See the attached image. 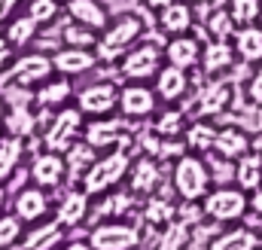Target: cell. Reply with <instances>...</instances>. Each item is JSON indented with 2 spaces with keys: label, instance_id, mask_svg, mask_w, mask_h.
I'll return each instance as SVG.
<instances>
[{
  "label": "cell",
  "instance_id": "6",
  "mask_svg": "<svg viewBox=\"0 0 262 250\" xmlns=\"http://www.w3.org/2000/svg\"><path fill=\"white\" fill-rule=\"evenodd\" d=\"M201 211L207 223L216 226H235L247 217L250 211V198L241 186H213L201 198Z\"/></svg>",
  "mask_w": 262,
  "mask_h": 250
},
{
  "label": "cell",
  "instance_id": "26",
  "mask_svg": "<svg viewBox=\"0 0 262 250\" xmlns=\"http://www.w3.org/2000/svg\"><path fill=\"white\" fill-rule=\"evenodd\" d=\"M207 250H262V235L253 229V226H232L226 232H216L210 241H207Z\"/></svg>",
  "mask_w": 262,
  "mask_h": 250
},
{
  "label": "cell",
  "instance_id": "10",
  "mask_svg": "<svg viewBox=\"0 0 262 250\" xmlns=\"http://www.w3.org/2000/svg\"><path fill=\"white\" fill-rule=\"evenodd\" d=\"M73 98H76L73 104L85 113V119H104V116H113L119 107V86L113 79H95L82 86Z\"/></svg>",
  "mask_w": 262,
  "mask_h": 250
},
{
  "label": "cell",
  "instance_id": "24",
  "mask_svg": "<svg viewBox=\"0 0 262 250\" xmlns=\"http://www.w3.org/2000/svg\"><path fill=\"white\" fill-rule=\"evenodd\" d=\"M73 95H76V92H73V79H70V76H61V73H52V76L34 92L40 110H61V107L70 104Z\"/></svg>",
  "mask_w": 262,
  "mask_h": 250
},
{
  "label": "cell",
  "instance_id": "40",
  "mask_svg": "<svg viewBox=\"0 0 262 250\" xmlns=\"http://www.w3.org/2000/svg\"><path fill=\"white\" fill-rule=\"evenodd\" d=\"M21 235H25V223L15 214H0V250L18 247Z\"/></svg>",
  "mask_w": 262,
  "mask_h": 250
},
{
  "label": "cell",
  "instance_id": "8",
  "mask_svg": "<svg viewBox=\"0 0 262 250\" xmlns=\"http://www.w3.org/2000/svg\"><path fill=\"white\" fill-rule=\"evenodd\" d=\"M92 250H137L143 244V229L131 220H101L89 232Z\"/></svg>",
  "mask_w": 262,
  "mask_h": 250
},
{
  "label": "cell",
  "instance_id": "49",
  "mask_svg": "<svg viewBox=\"0 0 262 250\" xmlns=\"http://www.w3.org/2000/svg\"><path fill=\"white\" fill-rule=\"evenodd\" d=\"M6 134V98L0 95V137Z\"/></svg>",
  "mask_w": 262,
  "mask_h": 250
},
{
  "label": "cell",
  "instance_id": "13",
  "mask_svg": "<svg viewBox=\"0 0 262 250\" xmlns=\"http://www.w3.org/2000/svg\"><path fill=\"white\" fill-rule=\"evenodd\" d=\"M52 211H55V204H52L49 189L37 186V183H28V186H21L12 195V214H15L25 226H34V223L49 220Z\"/></svg>",
  "mask_w": 262,
  "mask_h": 250
},
{
  "label": "cell",
  "instance_id": "19",
  "mask_svg": "<svg viewBox=\"0 0 262 250\" xmlns=\"http://www.w3.org/2000/svg\"><path fill=\"white\" fill-rule=\"evenodd\" d=\"M67 241V229L55 220H43V223H34V226H25V235L18 241V250H58Z\"/></svg>",
  "mask_w": 262,
  "mask_h": 250
},
{
  "label": "cell",
  "instance_id": "38",
  "mask_svg": "<svg viewBox=\"0 0 262 250\" xmlns=\"http://www.w3.org/2000/svg\"><path fill=\"white\" fill-rule=\"evenodd\" d=\"M98 37H101V31H95L89 25H79V22H67L64 28H61V46L95 49L98 46Z\"/></svg>",
  "mask_w": 262,
  "mask_h": 250
},
{
  "label": "cell",
  "instance_id": "39",
  "mask_svg": "<svg viewBox=\"0 0 262 250\" xmlns=\"http://www.w3.org/2000/svg\"><path fill=\"white\" fill-rule=\"evenodd\" d=\"M61 9H64V3H58V0H25V12H28L40 28H49V25L61 15Z\"/></svg>",
  "mask_w": 262,
  "mask_h": 250
},
{
  "label": "cell",
  "instance_id": "34",
  "mask_svg": "<svg viewBox=\"0 0 262 250\" xmlns=\"http://www.w3.org/2000/svg\"><path fill=\"white\" fill-rule=\"evenodd\" d=\"M216 125L207 122V119H195V122L186 125V134H183V140H186V147H189V153H213V143H216Z\"/></svg>",
  "mask_w": 262,
  "mask_h": 250
},
{
  "label": "cell",
  "instance_id": "4",
  "mask_svg": "<svg viewBox=\"0 0 262 250\" xmlns=\"http://www.w3.org/2000/svg\"><path fill=\"white\" fill-rule=\"evenodd\" d=\"M3 98H6V134L34 140L40 134V107H37L34 92L9 86L3 92Z\"/></svg>",
  "mask_w": 262,
  "mask_h": 250
},
{
  "label": "cell",
  "instance_id": "5",
  "mask_svg": "<svg viewBox=\"0 0 262 250\" xmlns=\"http://www.w3.org/2000/svg\"><path fill=\"white\" fill-rule=\"evenodd\" d=\"M85 113L76 107V104H67L61 110H55L49 116V122L40 128V143L43 150H52V153H64L70 143L82 140L85 134Z\"/></svg>",
  "mask_w": 262,
  "mask_h": 250
},
{
  "label": "cell",
  "instance_id": "22",
  "mask_svg": "<svg viewBox=\"0 0 262 250\" xmlns=\"http://www.w3.org/2000/svg\"><path fill=\"white\" fill-rule=\"evenodd\" d=\"M52 64H55V73H61V76H82V73H89V70H95L98 67V55H95V49H76V46H61V49H55L52 52Z\"/></svg>",
  "mask_w": 262,
  "mask_h": 250
},
{
  "label": "cell",
  "instance_id": "28",
  "mask_svg": "<svg viewBox=\"0 0 262 250\" xmlns=\"http://www.w3.org/2000/svg\"><path fill=\"white\" fill-rule=\"evenodd\" d=\"M253 150V140L247 137V131L241 125H226L216 131V143H213V156H223L229 162H238L241 156H247Z\"/></svg>",
  "mask_w": 262,
  "mask_h": 250
},
{
  "label": "cell",
  "instance_id": "14",
  "mask_svg": "<svg viewBox=\"0 0 262 250\" xmlns=\"http://www.w3.org/2000/svg\"><path fill=\"white\" fill-rule=\"evenodd\" d=\"M28 174H31V183H37V186L49 189V192L61 189V186L67 183V177H70V171H67V162H64V153L40 150V153L31 159V168H28Z\"/></svg>",
  "mask_w": 262,
  "mask_h": 250
},
{
  "label": "cell",
  "instance_id": "9",
  "mask_svg": "<svg viewBox=\"0 0 262 250\" xmlns=\"http://www.w3.org/2000/svg\"><path fill=\"white\" fill-rule=\"evenodd\" d=\"M82 140H89L98 153L104 150H131L134 147V131H131L128 119L119 116H104V119H89L85 122V134Z\"/></svg>",
  "mask_w": 262,
  "mask_h": 250
},
{
  "label": "cell",
  "instance_id": "25",
  "mask_svg": "<svg viewBox=\"0 0 262 250\" xmlns=\"http://www.w3.org/2000/svg\"><path fill=\"white\" fill-rule=\"evenodd\" d=\"M40 31H43V28L21 9V12H15V15L3 25V34H0V37H3L15 52H28V46H34V40L40 37Z\"/></svg>",
  "mask_w": 262,
  "mask_h": 250
},
{
  "label": "cell",
  "instance_id": "30",
  "mask_svg": "<svg viewBox=\"0 0 262 250\" xmlns=\"http://www.w3.org/2000/svg\"><path fill=\"white\" fill-rule=\"evenodd\" d=\"M28 153V140L15 137V134H3L0 137V183H9L15 177V171L21 168Z\"/></svg>",
  "mask_w": 262,
  "mask_h": 250
},
{
  "label": "cell",
  "instance_id": "21",
  "mask_svg": "<svg viewBox=\"0 0 262 250\" xmlns=\"http://www.w3.org/2000/svg\"><path fill=\"white\" fill-rule=\"evenodd\" d=\"M195 25V12L186 0H174L168 3L165 9L156 12V28L165 34V37H180V34H189Z\"/></svg>",
  "mask_w": 262,
  "mask_h": 250
},
{
  "label": "cell",
  "instance_id": "2",
  "mask_svg": "<svg viewBox=\"0 0 262 250\" xmlns=\"http://www.w3.org/2000/svg\"><path fill=\"white\" fill-rule=\"evenodd\" d=\"M131 162H134L131 150H122V147H119V150H104V153H98L95 165L79 177L82 192H85L89 198H98V195H104V192H110V189H119L125 183V177H128Z\"/></svg>",
  "mask_w": 262,
  "mask_h": 250
},
{
  "label": "cell",
  "instance_id": "31",
  "mask_svg": "<svg viewBox=\"0 0 262 250\" xmlns=\"http://www.w3.org/2000/svg\"><path fill=\"white\" fill-rule=\"evenodd\" d=\"M232 64H235V46H229V40H210V43L201 49L198 67H201L207 76H216V73L229 70Z\"/></svg>",
  "mask_w": 262,
  "mask_h": 250
},
{
  "label": "cell",
  "instance_id": "50",
  "mask_svg": "<svg viewBox=\"0 0 262 250\" xmlns=\"http://www.w3.org/2000/svg\"><path fill=\"white\" fill-rule=\"evenodd\" d=\"M3 207H6V183H0V214H3Z\"/></svg>",
  "mask_w": 262,
  "mask_h": 250
},
{
  "label": "cell",
  "instance_id": "17",
  "mask_svg": "<svg viewBox=\"0 0 262 250\" xmlns=\"http://www.w3.org/2000/svg\"><path fill=\"white\" fill-rule=\"evenodd\" d=\"M189 86H192L189 70L174 67V64H168V61L162 64V70H159L156 79H152V89H156V95H159V101H162L165 107H177L180 101H186Z\"/></svg>",
  "mask_w": 262,
  "mask_h": 250
},
{
  "label": "cell",
  "instance_id": "46",
  "mask_svg": "<svg viewBox=\"0 0 262 250\" xmlns=\"http://www.w3.org/2000/svg\"><path fill=\"white\" fill-rule=\"evenodd\" d=\"M58 250H92V244H89V238H70Z\"/></svg>",
  "mask_w": 262,
  "mask_h": 250
},
{
  "label": "cell",
  "instance_id": "52",
  "mask_svg": "<svg viewBox=\"0 0 262 250\" xmlns=\"http://www.w3.org/2000/svg\"><path fill=\"white\" fill-rule=\"evenodd\" d=\"M195 3H210V0H195Z\"/></svg>",
  "mask_w": 262,
  "mask_h": 250
},
{
  "label": "cell",
  "instance_id": "48",
  "mask_svg": "<svg viewBox=\"0 0 262 250\" xmlns=\"http://www.w3.org/2000/svg\"><path fill=\"white\" fill-rule=\"evenodd\" d=\"M168 3H174V0H143V6H146V9H152V12H159V9H165Z\"/></svg>",
  "mask_w": 262,
  "mask_h": 250
},
{
  "label": "cell",
  "instance_id": "20",
  "mask_svg": "<svg viewBox=\"0 0 262 250\" xmlns=\"http://www.w3.org/2000/svg\"><path fill=\"white\" fill-rule=\"evenodd\" d=\"M232 101H235V89H232L229 82H223V79H213V82H207V86L198 92L195 113L201 116V119L223 116V113L232 107Z\"/></svg>",
  "mask_w": 262,
  "mask_h": 250
},
{
  "label": "cell",
  "instance_id": "36",
  "mask_svg": "<svg viewBox=\"0 0 262 250\" xmlns=\"http://www.w3.org/2000/svg\"><path fill=\"white\" fill-rule=\"evenodd\" d=\"M235 183L244 192H253V189L262 186V156L256 150H250L247 156L238 159V165H235Z\"/></svg>",
  "mask_w": 262,
  "mask_h": 250
},
{
  "label": "cell",
  "instance_id": "29",
  "mask_svg": "<svg viewBox=\"0 0 262 250\" xmlns=\"http://www.w3.org/2000/svg\"><path fill=\"white\" fill-rule=\"evenodd\" d=\"M165 61L183 70H192L201 61V43L192 34H180V37H168L165 43Z\"/></svg>",
  "mask_w": 262,
  "mask_h": 250
},
{
  "label": "cell",
  "instance_id": "35",
  "mask_svg": "<svg viewBox=\"0 0 262 250\" xmlns=\"http://www.w3.org/2000/svg\"><path fill=\"white\" fill-rule=\"evenodd\" d=\"M152 250H192V226H186L183 220H174L156 235Z\"/></svg>",
  "mask_w": 262,
  "mask_h": 250
},
{
  "label": "cell",
  "instance_id": "11",
  "mask_svg": "<svg viewBox=\"0 0 262 250\" xmlns=\"http://www.w3.org/2000/svg\"><path fill=\"white\" fill-rule=\"evenodd\" d=\"M159 95L149 82H125L119 86V107L116 113L128 122H143L159 113Z\"/></svg>",
  "mask_w": 262,
  "mask_h": 250
},
{
  "label": "cell",
  "instance_id": "27",
  "mask_svg": "<svg viewBox=\"0 0 262 250\" xmlns=\"http://www.w3.org/2000/svg\"><path fill=\"white\" fill-rule=\"evenodd\" d=\"M64 12L70 22L89 25L95 31H104L110 25V18H113L104 0H70V3H64Z\"/></svg>",
  "mask_w": 262,
  "mask_h": 250
},
{
  "label": "cell",
  "instance_id": "15",
  "mask_svg": "<svg viewBox=\"0 0 262 250\" xmlns=\"http://www.w3.org/2000/svg\"><path fill=\"white\" fill-rule=\"evenodd\" d=\"M140 207V198L131 192V189H110L98 198H92V214H89V223H101V220H125L134 211Z\"/></svg>",
  "mask_w": 262,
  "mask_h": 250
},
{
  "label": "cell",
  "instance_id": "51",
  "mask_svg": "<svg viewBox=\"0 0 262 250\" xmlns=\"http://www.w3.org/2000/svg\"><path fill=\"white\" fill-rule=\"evenodd\" d=\"M253 150H256V153H259V156H262V134H259V137H256V143H253Z\"/></svg>",
  "mask_w": 262,
  "mask_h": 250
},
{
  "label": "cell",
  "instance_id": "18",
  "mask_svg": "<svg viewBox=\"0 0 262 250\" xmlns=\"http://www.w3.org/2000/svg\"><path fill=\"white\" fill-rule=\"evenodd\" d=\"M89 214H92V198L82 192V186L64 189L61 198L55 201V211H52V217L64 226L67 232L85 226V223H89Z\"/></svg>",
  "mask_w": 262,
  "mask_h": 250
},
{
  "label": "cell",
  "instance_id": "44",
  "mask_svg": "<svg viewBox=\"0 0 262 250\" xmlns=\"http://www.w3.org/2000/svg\"><path fill=\"white\" fill-rule=\"evenodd\" d=\"M18 6H21V0H0V28L18 12Z\"/></svg>",
  "mask_w": 262,
  "mask_h": 250
},
{
  "label": "cell",
  "instance_id": "37",
  "mask_svg": "<svg viewBox=\"0 0 262 250\" xmlns=\"http://www.w3.org/2000/svg\"><path fill=\"white\" fill-rule=\"evenodd\" d=\"M186 113L180 110V107H165V110H159L156 116H152V128L162 134V137H183L186 134Z\"/></svg>",
  "mask_w": 262,
  "mask_h": 250
},
{
  "label": "cell",
  "instance_id": "42",
  "mask_svg": "<svg viewBox=\"0 0 262 250\" xmlns=\"http://www.w3.org/2000/svg\"><path fill=\"white\" fill-rule=\"evenodd\" d=\"M229 15L235 18V25H253L259 18V0H229Z\"/></svg>",
  "mask_w": 262,
  "mask_h": 250
},
{
  "label": "cell",
  "instance_id": "12",
  "mask_svg": "<svg viewBox=\"0 0 262 250\" xmlns=\"http://www.w3.org/2000/svg\"><path fill=\"white\" fill-rule=\"evenodd\" d=\"M52 73H55L52 55H46V52H21V55H15V61L9 67V82L18 86V89L37 92Z\"/></svg>",
  "mask_w": 262,
  "mask_h": 250
},
{
  "label": "cell",
  "instance_id": "7",
  "mask_svg": "<svg viewBox=\"0 0 262 250\" xmlns=\"http://www.w3.org/2000/svg\"><path fill=\"white\" fill-rule=\"evenodd\" d=\"M116 64H119V76L125 82H149V79H156V73L165 64V43L143 37Z\"/></svg>",
  "mask_w": 262,
  "mask_h": 250
},
{
  "label": "cell",
  "instance_id": "1",
  "mask_svg": "<svg viewBox=\"0 0 262 250\" xmlns=\"http://www.w3.org/2000/svg\"><path fill=\"white\" fill-rule=\"evenodd\" d=\"M146 37V22L137 12H122L116 18H110V25L101 31L95 55L101 64H116L131 46H137Z\"/></svg>",
  "mask_w": 262,
  "mask_h": 250
},
{
  "label": "cell",
  "instance_id": "47",
  "mask_svg": "<svg viewBox=\"0 0 262 250\" xmlns=\"http://www.w3.org/2000/svg\"><path fill=\"white\" fill-rule=\"evenodd\" d=\"M250 211H253V214L262 220V186L253 189V195H250Z\"/></svg>",
  "mask_w": 262,
  "mask_h": 250
},
{
  "label": "cell",
  "instance_id": "45",
  "mask_svg": "<svg viewBox=\"0 0 262 250\" xmlns=\"http://www.w3.org/2000/svg\"><path fill=\"white\" fill-rule=\"evenodd\" d=\"M250 101H259L262 104V67L256 70V76L250 79Z\"/></svg>",
  "mask_w": 262,
  "mask_h": 250
},
{
  "label": "cell",
  "instance_id": "23",
  "mask_svg": "<svg viewBox=\"0 0 262 250\" xmlns=\"http://www.w3.org/2000/svg\"><path fill=\"white\" fill-rule=\"evenodd\" d=\"M140 220H143L149 229L162 232L165 226H171V223L177 220V204H174V198L165 195V192H152V195L140 198Z\"/></svg>",
  "mask_w": 262,
  "mask_h": 250
},
{
  "label": "cell",
  "instance_id": "53",
  "mask_svg": "<svg viewBox=\"0 0 262 250\" xmlns=\"http://www.w3.org/2000/svg\"><path fill=\"white\" fill-rule=\"evenodd\" d=\"M58 3H70V0H58Z\"/></svg>",
  "mask_w": 262,
  "mask_h": 250
},
{
  "label": "cell",
  "instance_id": "33",
  "mask_svg": "<svg viewBox=\"0 0 262 250\" xmlns=\"http://www.w3.org/2000/svg\"><path fill=\"white\" fill-rule=\"evenodd\" d=\"M95 159H98V150H95L89 140H76V143H70V147L64 150V162H67V171H70V180L79 183V177L95 165Z\"/></svg>",
  "mask_w": 262,
  "mask_h": 250
},
{
  "label": "cell",
  "instance_id": "32",
  "mask_svg": "<svg viewBox=\"0 0 262 250\" xmlns=\"http://www.w3.org/2000/svg\"><path fill=\"white\" fill-rule=\"evenodd\" d=\"M235 55L247 64L262 61V28L244 25L235 31Z\"/></svg>",
  "mask_w": 262,
  "mask_h": 250
},
{
  "label": "cell",
  "instance_id": "41",
  "mask_svg": "<svg viewBox=\"0 0 262 250\" xmlns=\"http://www.w3.org/2000/svg\"><path fill=\"white\" fill-rule=\"evenodd\" d=\"M204 28H207V34H210V40H229V37L235 34V18L229 15V9H216V12L207 15Z\"/></svg>",
  "mask_w": 262,
  "mask_h": 250
},
{
  "label": "cell",
  "instance_id": "43",
  "mask_svg": "<svg viewBox=\"0 0 262 250\" xmlns=\"http://www.w3.org/2000/svg\"><path fill=\"white\" fill-rule=\"evenodd\" d=\"M12 61H15V49H12V46L0 37V73H3V70H9V67H12Z\"/></svg>",
  "mask_w": 262,
  "mask_h": 250
},
{
  "label": "cell",
  "instance_id": "16",
  "mask_svg": "<svg viewBox=\"0 0 262 250\" xmlns=\"http://www.w3.org/2000/svg\"><path fill=\"white\" fill-rule=\"evenodd\" d=\"M162 180H165V165L159 159H152V156H143V153L131 162L128 177H125L128 189L137 198H146V195L159 192L162 189Z\"/></svg>",
  "mask_w": 262,
  "mask_h": 250
},
{
  "label": "cell",
  "instance_id": "3",
  "mask_svg": "<svg viewBox=\"0 0 262 250\" xmlns=\"http://www.w3.org/2000/svg\"><path fill=\"white\" fill-rule=\"evenodd\" d=\"M171 186L180 201H201L213 189L207 159H201L198 153H183L177 162H171Z\"/></svg>",
  "mask_w": 262,
  "mask_h": 250
}]
</instances>
